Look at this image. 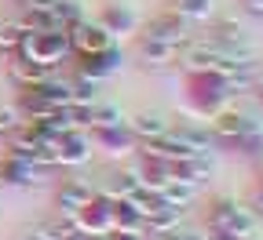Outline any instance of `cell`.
<instances>
[{"instance_id": "6da1fadb", "label": "cell", "mask_w": 263, "mask_h": 240, "mask_svg": "<svg viewBox=\"0 0 263 240\" xmlns=\"http://www.w3.org/2000/svg\"><path fill=\"white\" fill-rule=\"evenodd\" d=\"M183 80H186V113L194 120H209L219 110L234 106V95L227 91V73H219V70H194Z\"/></svg>"}, {"instance_id": "7a4b0ae2", "label": "cell", "mask_w": 263, "mask_h": 240, "mask_svg": "<svg viewBox=\"0 0 263 240\" xmlns=\"http://www.w3.org/2000/svg\"><path fill=\"white\" fill-rule=\"evenodd\" d=\"M205 229L227 233V236H252V233H259V219L252 215V208L245 200L230 197V193H219L205 208Z\"/></svg>"}, {"instance_id": "3957f363", "label": "cell", "mask_w": 263, "mask_h": 240, "mask_svg": "<svg viewBox=\"0 0 263 240\" xmlns=\"http://www.w3.org/2000/svg\"><path fill=\"white\" fill-rule=\"evenodd\" d=\"M209 131H212V142L223 146V149H238L245 139L252 135H263V120L249 110H238V106H227L219 110L216 117H209Z\"/></svg>"}, {"instance_id": "277c9868", "label": "cell", "mask_w": 263, "mask_h": 240, "mask_svg": "<svg viewBox=\"0 0 263 240\" xmlns=\"http://www.w3.org/2000/svg\"><path fill=\"white\" fill-rule=\"evenodd\" d=\"M15 51L29 55L33 62H41V66H51V70H62V62L73 58L70 33H66V29H44V33H26L22 29Z\"/></svg>"}, {"instance_id": "5b68a950", "label": "cell", "mask_w": 263, "mask_h": 240, "mask_svg": "<svg viewBox=\"0 0 263 240\" xmlns=\"http://www.w3.org/2000/svg\"><path fill=\"white\" fill-rule=\"evenodd\" d=\"M190 33H194V26H190L183 15H176L172 8H161L157 15H150V18L139 26V37L161 40V44H172V48H183Z\"/></svg>"}, {"instance_id": "8992f818", "label": "cell", "mask_w": 263, "mask_h": 240, "mask_svg": "<svg viewBox=\"0 0 263 240\" xmlns=\"http://www.w3.org/2000/svg\"><path fill=\"white\" fill-rule=\"evenodd\" d=\"M95 22L103 26L114 40H124V37H132V33H139L143 11L132 4V0H110V4H103V11L95 15Z\"/></svg>"}, {"instance_id": "52a82bcc", "label": "cell", "mask_w": 263, "mask_h": 240, "mask_svg": "<svg viewBox=\"0 0 263 240\" xmlns=\"http://www.w3.org/2000/svg\"><path fill=\"white\" fill-rule=\"evenodd\" d=\"M114 200H117V197H114L110 189H95L91 200L73 215L77 229H81V233H110V229H114Z\"/></svg>"}, {"instance_id": "ba28073f", "label": "cell", "mask_w": 263, "mask_h": 240, "mask_svg": "<svg viewBox=\"0 0 263 240\" xmlns=\"http://www.w3.org/2000/svg\"><path fill=\"white\" fill-rule=\"evenodd\" d=\"M91 142H95V153H106L114 160H132L136 157V146H139L136 135H132V127H128V120H121L114 127L91 131Z\"/></svg>"}, {"instance_id": "9c48e42d", "label": "cell", "mask_w": 263, "mask_h": 240, "mask_svg": "<svg viewBox=\"0 0 263 240\" xmlns=\"http://www.w3.org/2000/svg\"><path fill=\"white\" fill-rule=\"evenodd\" d=\"M124 70V51L121 44H110L106 51H95V55H77V73L99 80V84H106L114 80L117 73Z\"/></svg>"}, {"instance_id": "30bf717a", "label": "cell", "mask_w": 263, "mask_h": 240, "mask_svg": "<svg viewBox=\"0 0 263 240\" xmlns=\"http://www.w3.org/2000/svg\"><path fill=\"white\" fill-rule=\"evenodd\" d=\"M48 179V171L41 164H33L18 153H4L0 157V186H15V189H29Z\"/></svg>"}, {"instance_id": "8fae6325", "label": "cell", "mask_w": 263, "mask_h": 240, "mask_svg": "<svg viewBox=\"0 0 263 240\" xmlns=\"http://www.w3.org/2000/svg\"><path fill=\"white\" fill-rule=\"evenodd\" d=\"M55 149H59V167H84V164H91V157H95L91 131L70 127L66 135H59Z\"/></svg>"}, {"instance_id": "7c38bea8", "label": "cell", "mask_w": 263, "mask_h": 240, "mask_svg": "<svg viewBox=\"0 0 263 240\" xmlns=\"http://www.w3.org/2000/svg\"><path fill=\"white\" fill-rule=\"evenodd\" d=\"M110 44H117V40H114V37H110V33H106L103 26H99L91 15L70 29V48H73V58H77V55H95V51H106Z\"/></svg>"}, {"instance_id": "4fadbf2b", "label": "cell", "mask_w": 263, "mask_h": 240, "mask_svg": "<svg viewBox=\"0 0 263 240\" xmlns=\"http://www.w3.org/2000/svg\"><path fill=\"white\" fill-rule=\"evenodd\" d=\"M4 66H8V77H11V84H15V88H33V84H41V80H48V77L62 73V70H51V66L33 62V58H29V55H22V51L4 55Z\"/></svg>"}, {"instance_id": "5bb4252c", "label": "cell", "mask_w": 263, "mask_h": 240, "mask_svg": "<svg viewBox=\"0 0 263 240\" xmlns=\"http://www.w3.org/2000/svg\"><path fill=\"white\" fill-rule=\"evenodd\" d=\"M176 55H179V48H172V44L146 40V37H139V40H136V62L143 66V70H150V73H164V70H172V66H176Z\"/></svg>"}, {"instance_id": "9a60e30c", "label": "cell", "mask_w": 263, "mask_h": 240, "mask_svg": "<svg viewBox=\"0 0 263 240\" xmlns=\"http://www.w3.org/2000/svg\"><path fill=\"white\" fill-rule=\"evenodd\" d=\"M91 186L84 182V179H66L59 189H55V215H62V219H73L84 204L91 200Z\"/></svg>"}, {"instance_id": "2e32d148", "label": "cell", "mask_w": 263, "mask_h": 240, "mask_svg": "<svg viewBox=\"0 0 263 240\" xmlns=\"http://www.w3.org/2000/svg\"><path fill=\"white\" fill-rule=\"evenodd\" d=\"M176 120H168V113H161V110H139L136 117H128V127L132 135H136V142H157L168 135Z\"/></svg>"}, {"instance_id": "e0dca14e", "label": "cell", "mask_w": 263, "mask_h": 240, "mask_svg": "<svg viewBox=\"0 0 263 240\" xmlns=\"http://www.w3.org/2000/svg\"><path fill=\"white\" fill-rule=\"evenodd\" d=\"M205 33H209V37H212L219 48H245V44H252L245 22L230 18V15H216V18L209 22V29H205Z\"/></svg>"}, {"instance_id": "ac0fdd59", "label": "cell", "mask_w": 263, "mask_h": 240, "mask_svg": "<svg viewBox=\"0 0 263 240\" xmlns=\"http://www.w3.org/2000/svg\"><path fill=\"white\" fill-rule=\"evenodd\" d=\"M179 226H183V211L168 208L164 200H154L150 208L143 211V233H150V236H157V233H172V229H179Z\"/></svg>"}, {"instance_id": "d6986e66", "label": "cell", "mask_w": 263, "mask_h": 240, "mask_svg": "<svg viewBox=\"0 0 263 240\" xmlns=\"http://www.w3.org/2000/svg\"><path fill=\"white\" fill-rule=\"evenodd\" d=\"M197 197H201V186L183 182V179H168V182L161 186V193H157V200H164V204H168V208H176V211L194 208Z\"/></svg>"}, {"instance_id": "ffe728a7", "label": "cell", "mask_w": 263, "mask_h": 240, "mask_svg": "<svg viewBox=\"0 0 263 240\" xmlns=\"http://www.w3.org/2000/svg\"><path fill=\"white\" fill-rule=\"evenodd\" d=\"M15 110H18V117L22 120H44V117H51L55 110H62V106H51V102L37 91V88H18V102H15Z\"/></svg>"}, {"instance_id": "44dd1931", "label": "cell", "mask_w": 263, "mask_h": 240, "mask_svg": "<svg viewBox=\"0 0 263 240\" xmlns=\"http://www.w3.org/2000/svg\"><path fill=\"white\" fill-rule=\"evenodd\" d=\"M168 8L183 15L190 26H201V22L209 26L216 18V0H168Z\"/></svg>"}, {"instance_id": "7402d4cb", "label": "cell", "mask_w": 263, "mask_h": 240, "mask_svg": "<svg viewBox=\"0 0 263 240\" xmlns=\"http://www.w3.org/2000/svg\"><path fill=\"white\" fill-rule=\"evenodd\" d=\"M114 197H136L139 189H143V175L136 171V164H124V167H117L114 175H110V186H106Z\"/></svg>"}, {"instance_id": "603a6c76", "label": "cell", "mask_w": 263, "mask_h": 240, "mask_svg": "<svg viewBox=\"0 0 263 240\" xmlns=\"http://www.w3.org/2000/svg\"><path fill=\"white\" fill-rule=\"evenodd\" d=\"M33 229H37V236H41V240H73V236L81 233L73 219H62V215L44 219V222H33Z\"/></svg>"}, {"instance_id": "cb8c5ba5", "label": "cell", "mask_w": 263, "mask_h": 240, "mask_svg": "<svg viewBox=\"0 0 263 240\" xmlns=\"http://www.w3.org/2000/svg\"><path fill=\"white\" fill-rule=\"evenodd\" d=\"M114 229H143V208L128 197L114 200Z\"/></svg>"}, {"instance_id": "d4e9b609", "label": "cell", "mask_w": 263, "mask_h": 240, "mask_svg": "<svg viewBox=\"0 0 263 240\" xmlns=\"http://www.w3.org/2000/svg\"><path fill=\"white\" fill-rule=\"evenodd\" d=\"M121 120H128V117H124V110H121V106H114V102H103V98H99L95 106H91V117H88V131L114 127V124H121Z\"/></svg>"}, {"instance_id": "484cf974", "label": "cell", "mask_w": 263, "mask_h": 240, "mask_svg": "<svg viewBox=\"0 0 263 240\" xmlns=\"http://www.w3.org/2000/svg\"><path fill=\"white\" fill-rule=\"evenodd\" d=\"M99 91H103V84H99V80H91V77H84V73L73 70V77H70V95H73V102L91 106V102H99Z\"/></svg>"}, {"instance_id": "4316f807", "label": "cell", "mask_w": 263, "mask_h": 240, "mask_svg": "<svg viewBox=\"0 0 263 240\" xmlns=\"http://www.w3.org/2000/svg\"><path fill=\"white\" fill-rule=\"evenodd\" d=\"M55 18L66 26V33H70L77 22H84V18H88V11H84L81 0H55Z\"/></svg>"}, {"instance_id": "83f0119b", "label": "cell", "mask_w": 263, "mask_h": 240, "mask_svg": "<svg viewBox=\"0 0 263 240\" xmlns=\"http://www.w3.org/2000/svg\"><path fill=\"white\" fill-rule=\"evenodd\" d=\"M18 37H22L18 22H15V18H0V58L11 55V51L18 48Z\"/></svg>"}, {"instance_id": "f1b7e54d", "label": "cell", "mask_w": 263, "mask_h": 240, "mask_svg": "<svg viewBox=\"0 0 263 240\" xmlns=\"http://www.w3.org/2000/svg\"><path fill=\"white\" fill-rule=\"evenodd\" d=\"M18 124H22V117H18V110H15V106H0V142H4Z\"/></svg>"}, {"instance_id": "f546056e", "label": "cell", "mask_w": 263, "mask_h": 240, "mask_svg": "<svg viewBox=\"0 0 263 240\" xmlns=\"http://www.w3.org/2000/svg\"><path fill=\"white\" fill-rule=\"evenodd\" d=\"M22 4V11H29V15H51L55 11V0H18Z\"/></svg>"}, {"instance_id": "4dcf8cb0", "label": "cell", "mask_w": 263, "mask_h": 240, "mask_svg": "<svg viewBox=\"0 0 263 240\" xmlns=\"http://www.w3.org/2000/svg\"><path fill=\"white\" fill-rule=\"evenodd\" d=\"M106 240H146V233L143 229H110Z\"/></svg>"}, {"instance_id": "1f68e13d", "label": "cell", "mask_w": 263, "mask_h": 240, "mask_svg": "<svg viewBox=\"0 0 263 240\" xmlns=\"http://www.w3.org/2000/svg\"><path fill=\"white\" fill-rule=\"evenodd\" d=\"M249 208H252V215L263 222V179H259V186L252 189V200H249Z\"/></svg>"}, {"instance_id": "d6a6232c", "label": "cell", "mask_w": 263, "mask_h": 240, "mask_svg": "<svg viewBox=\"0 0 263 240\" xmlns=\"http://www.w3.org/2000/svg\"><path fill=\"white\" fill-rule=\"evenodd\" d=\"M241 8H245L252 18H263V0H241Z\"/></svg>"}, {"instance_id": "836d02e7", "label": "cell", "mask_w": 263, "mask_h": 240, "mask_svg": "<svg viewBox=\"0 0 263 240\" xmlns=\"http://www.w3.org/2000/svg\"><path fill=\"white\" fill-rule=\"evenodd\" d=\"M15 240H41V236H37V229H33V226H26V229H22Z\"/></svg>"}, {"instance_id": "e575fe53", "label": "cell", "mask_w": 263, "mask_h": 240, "mask_svg": "<svg viewBox=\"0 0 263 240\" xmlns=\"http://www.w3.org/2000/svg\"><path fill=\"white\" fill-rule=\"evenodd\" d=\"M73 240H106V233H77Z\"/></svg>"}, {"instance_id": "d590c367", "label": "cell", "mask_w": 263, "mask_h": 240, "mask_svg": "<svg viewBox=\"0 0 263 240\" xmlns=\"http://www.w3.org/2000/svg\"><path fill=\"white\" fill-rule=\"evenodd\" d=\"M238 240H263V236H259V233H252V236H238Z\"/></svg>"}, {"instance_id": "8d00e7d4", "label": "cell", "mask_w": 263, "mask_h": 240, "mask_svg": "<svg viewBox=\"0 0 263 240\" xmlns=\"http://www.w3.org/2000/svg\"><path fill=\"white\" fill-rule=\"evenodd\" d=\"M259 179H263V164H259Z\"/></svg>"}, {"instance_id": "74e56055", "label": "cell", "mask_w": 263, "mask_h": 240, "mask_svg": "<svg viewBox=\"0 0 263 240\" xmlns=\"http://www.w3.org/2000/svg\"><path fill=\"white\" fill-rule=\"evenodd\" d=\"M146 240H154V236H146Z\"/></svg>"}]
</instances>
